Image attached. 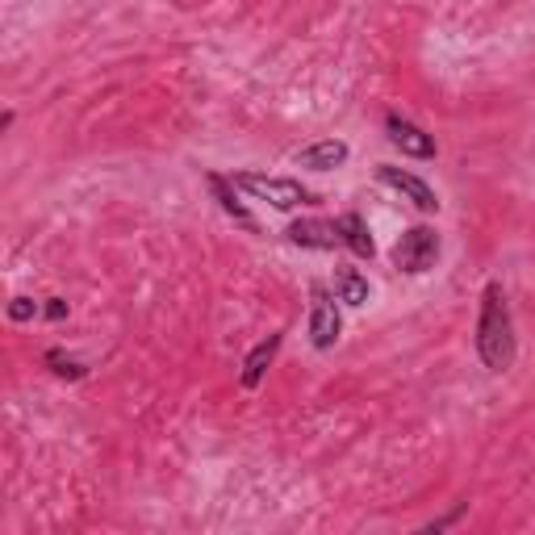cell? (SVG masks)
Segmentation results:
<instances>
[{"mask_svg": "<svg viewBox=\"0 0 535 535\" xmlns=\"http://www.w3.org/2000/svg\"><path fill=\"white\" fill-rule=\"evenodd\" d=\"M289 243L306 247V251H335L343 239H339L335 222H327V218H301V222L289 226Z\"/></svg>", "mask_w": 535, "mask_h": 535, "instance_id": "cell-7", "label": "cell"}, {"mask_svg": "<svg viewBox=\"0 0 535 535\" xmlns=\"http://www.w3.org/2000/svg\"><path fill=\"white\" fill-rule=\"evenodd\" d=\"M377 180L381 184H389L393 193H402L414 209H423V214H435L439 209V197H435V189L423 180V176H414V172H406V168H393V164H381L377 168Z\"/></svg>", "mask_w": 535, "mask_h": 535, "instance_id": "cell-5", "label": "cell"}, {"mask_svg": "<svg viewBox=\"0 0 535 535\" xmlns=\"http://www.w3.org/2000/svg\"><path fill=\"white\" fill-rule=\"evenodd\" d=\"M435 260H439V235H435V226H410V230H402V239L393 243V264H398L406 276L431 272Z\"/></svg>", "mask_w": 535, "mask_h": 535, "instance_id": "cell-3", "label": "cell"}, {"mask_svg": "<svg viewBox=\"0 0 535 535\" xmlns=\"http://www.w3.org/2000/svg\"><path fill=\"white\" fill-rule=\"evenodd\" d=\"M352 159V147L343 138H322V143H310L306 151H297V164L310 168V172H335Z\"/></svg>", "mask_w": 535, "mask_h": 535, "instance_id": "cell-8", "label": "cell"}, {"mask_svg": "<svg viewBox=\"0 0 535 535\" xmlns=\"http://www.w3.org/2000/svg\"><path fill=\"white\" fill-rule=\"evenodd\" d=\"M335 297L343 301V306H368V297H372V289H368V276L360 272V268H339L335 272Z\"/></svg>", "mask_w": 535, "mask_h": 535, "instance_id": "cell-12", "label": "cell"}, {"mask_svg": "<svg viewBox=\"0 0 535 535\" xmlns=\"http://www.w3.org/2000/svg\"><path fill=\"white\" fill-rule=\"evenodd\" d=\"M205 184H209V189H214L218 205L226 209L230 218H235V222H243L247 230H255V218L247 214V209H243V201L235 197V193H239V189H235V180H230V176H218V172H209V176H205Z\"/></svg>", "mask_w": 535, "mask_h": 535, "instance_id": "cell-11", "label": "cell"}, {"mask_svg": "<svg viewBox=\"0 0 535 535\" xmlns=\"http://www.w3.org/2000/svg\"><path fill=\"white\" fill-rule=\"evenodd\" d=\"M385 134H389V143L398 147L402 155H410V159H435V138L423 126H414L410 118H402V113H389Z\"/></svg>", "mask_w": 535, "mask_h": 535, "instance_id": "cell-6", "label": "cell"}, {"mask_svg": "<svg viewBox=\"0 0 535 535\" xmlns=\"http://www.w3.org/2000/svg\"><path fill=\"white\" fill-rule=\"evenodd\" d=\"M38 314H42V306H38L34 297H13V301H9V318H13V322H30V318H38Z\"/></svg>", "mask_w": 535, "mask_h": 535, "instance_id": "cell-14", "label": "cell"}, {"mask_svg": "<svg viewBox=\"0 0 535 535\" xmlns=\"http://www.w3.org/2000/svg\"><path fill=\"white\" fill-rule=\"evenodd\" d=\"M339 297H331L327 289H314V306H310V343L318 352H331L343 335V318H339Z\"/></svg>", "mask_w": 535, "mask_h": 535, "instance_id": "cell-4", "label": "cell"}, {"mask_svg": "<svg viewBox=\"0 0 535 535\" xmlns=\"http://www.w3.org/2000/svg\"><path fill=\"white\" fill-rule=\"evenodd\" d=\"M235 189L255 197V201H268L272 209H297V205H314V193L306 189L301 180L289 176H260V172H235Z\"/></svg>", "mask_w": 535, "mask_h": 535, "instance_id": "cell-2", "label": "cell"}, {"mask_svg": "<svg viewBox=\"0 0 535 535\" xmlns=\"http://www.w3.org/2000/svg\"><path fill=\"white\" fill-rule=\"evenodd\" d=\"M276 352H281V335H268L264 343H255V347H251L247 360H243V372H239L243 389H255V385H260V381L268 377V368H272Z\"/></svg>", "mask_w": 535, "mask_h": 535, "instance_id": "cell-9", "label": "cell"}, {"mask_svg": "<svg viewBox=\"0 0 535 535\" xmlns=\"http://www.w3.org/2000/svg\"><path fill=\"white\" fill-rule=\"evenodd\" d=\"M519 339H515V318H510V301L498 281L485 285L481 293V314H477V356L490 372H506L515 364Z\"/></svg>", "mask_w": 535, "mask_h": 535, "instance_id": "cell-1", "label": "cell"}, {"mask_svg": "<svg viewBox=\"0 0 535 535\" xmlns=\"http://www.w3.org/2000/svg\"><path fill=\"white\" fill-rule=\"evenodd\" d=\"M42 360H46V368H51L55 377H63V381H84V377H88V368H84L80 360H72V356H63V352H46Z\"/></svg>", "mask_w": 535, "mask_h": 535, "instance_id": "cell-13", "label": "cell"}, {"mask_svg": "<svg viewBox=\"0 0 535 535\" xmlns=\"http://www.w3.org/2000/svg\"><path fill=\"white\" fill-rule=\"evenodd\" d=\"M42 314H46V318H55V322L67 318V301H63V297H51V301L42 306Z\"/></svg>", "mask_w": 535, "mask_h": 535, "instance_id": "cell-15", "label": "cell"}, {"mask_svg": "<svg viewBox=\"0 0 535 535\" xmlns=\"http://www.w3.org/2000/svg\"><path fill=\"white\" fill-rule=\"evenodd\" d=\"M460 515H464V506H456V510H452V515H444V519H435V523H427L423 531H444V527H452V523H456Z\"/></svg>", "mask_w": 535, "mask_h": 535, "instance_id": "cell-16", "label": "cell"}, {"mask_svg": "<svg viewBox=\"0 0 535 535\" xmlns=\"http://www.w3.org/2000/svg\"><path fill=\"white\" fill-rule=\"evenodd\" d=\"M339 239H343V247H352L360 260H372L377 255V243H372V235H368V222L360 218V214H343L339 222Z\"/></svg>", "mask_w": 535, "mask_h": 535, "instance_id": "cell-10", "label": "cell"}]
</instances>
